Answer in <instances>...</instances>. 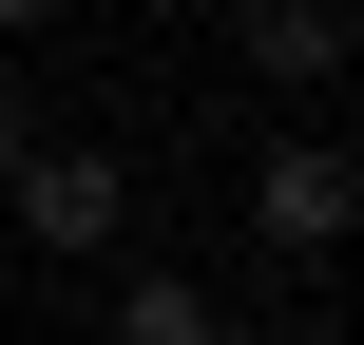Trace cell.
Instances as JSON below:
<instances>
[{
	"instance_id": "cell-1",
	"label": "cell",
	"mask_w": 364,
	"mask_h": 345,
	"mask_svg": "<svg viewBox=\"0 0 364 345\" xmlns=\"http://www.w3.org/2000/svg\"><path fill=\"white\" fill-rule=\"evenodd\" d=\"M0 211H19V250H115L134 230V154L115 134H19L0 154Z\"/></svg>"
},
{
	"instance_id": "cell-2",
	"label": "cell",
	"mask_w": 364,
	"mask_h": 345,
	"mask_svg": "<svg viewBox=\"0 0 364 345\" xmlns=\"http://www.w3.org/2000/svg\"><path fill=\"white\" fill-rule=\"evenodd\" d=\"M346 230H364V154H346V134H269V154H250V250L326 269Z\"/></svg>"
},
{
	"instance_id": "cell-3",
	"label": "cell",
	"mask_w": 364,
	"mask_h": 345,
	"mask_svg": "<svg viewBox=\"0 0 364 345\" xmlns=\"http://www.w3.org/2000/svg\"><path fill=\"white\" fill-rule=\"evenodd\" d=\"M96 345H230V288H211V269H115Z\"/></svg>"
},
{
	"instance_id": "cell-4",
	"label": "cell",
	"mask_w": 364,
	"mask_h": 345,
	"mask_svg": "<svg viewBox=\"0 0 364 345\" xmlns=\"http://www.w3.org/2000/svg\"><path fill=\"white\" fill-rule=\"evenodd\" d=\"M230 38H250V77H269V96H326V77H346V0H250Z\"/></svg>"
},
{
	"instance_id": "cell-5",
	"label": "cell",
	"mask_w": 364,
	"mask_h": 345,
	"mask_svg": "<svg viewBox=\"0 0 364 345\" xmlns=\"http://www.w3.org/2000/svg\"><path fill=\"white\" fill-rule=\"evenodd\" d=\"M58 19H77V0H0V58H19V38H58Z\"/></svg>"
},
{
	"instance_id": "cell-6",
	"label": "cell",
	"mask_w": 364,
	"mask_h": 345,
	"mask_svg": "<svg viewBox=\"0 0 364 345\" xmlns=\"http://www.w3.org/2000/svg\"><path fill=\"white\" fill-rule=\"evenodd\" d=\"M346 96H364V0H346Z\"/></svg>"
}]
</instances>
